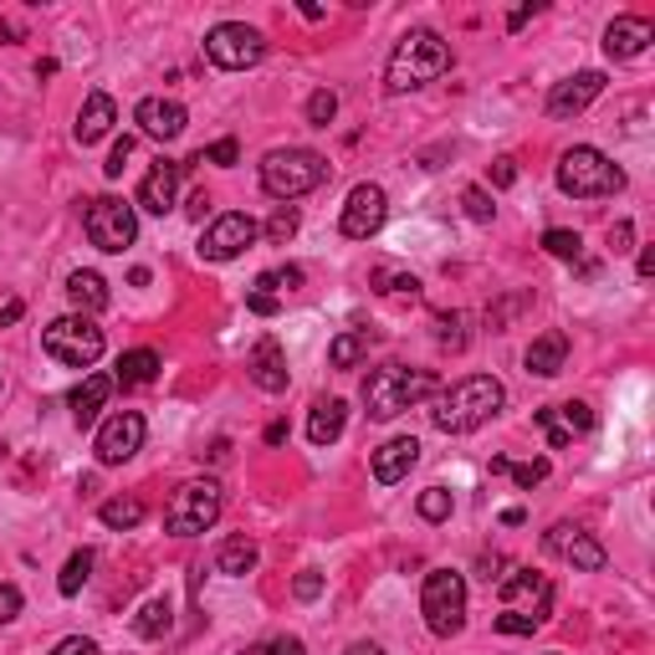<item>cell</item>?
Listing matches in <instances>:
<instances>
[{
  "mask_svg": "<svg viewBox=\"0 0 655 655\" xmlns=\"http://www.w3.org/2000/svg\"><path fill=\"white\" fill-rule=\"evenodd\" d=\"M441 73H451V46L441 31H404L400 42H395V52H389L385 62V88L400 98V92H415L425 88V82H435Z\"/></svg>",
  "mask_w": 655,
  "mask_h": 655,
  "instance_id": "1",
  "label": "cell"
},
{
  "mask_svg": "<svg viewBox=\"0 0 655 655\" xmlns=\"http://www.w3.org/2000/svg\"><path fill=\"white\" fill-rule=\"evenodd\" d=\"M502 404H507L502 379H491V374H471V379H462V385L441 389V400H435L431 420H435V431L466 435V431H481V425H487Z\"/></svg>",
  "mask_w": 655,
  "mask_h": 655,
  "instance_id": "2",
  "label": "cell"
},
{
  "mask_svg": "<svg viewBox=\"0 0 655 655\" xmlns=\"http://www.w3.org/2000/svg\"><path fill=\"white\" fill-rule=\"evenodd\" d=\"M441 395V379L431 369H404V364H385L364 379V404L374 420H395L404 410H415L420 400Z\"/></svg>",
  "mask_w": 655,
  "mask_h": 655,
  "instance_id": "3",
  "label": "cell"
},
{
  "mask_svg": "<svg viewBox=\"0 0 655 655\" xmlns=\"http://www.w3.org/2000/svg\"><path fill=\"white\" fill-rule=\"evenodd\" d=\"M558 190L574 195V200L620 195L625 190V169H620L610 154H599L595 144H574V149H564V159H558Z\"/></svg>",
  "mask_w": 655,
  "mask_h": 655,
  "instance_id": "4",
  "label": "cell"
},
{
  "mask_svg": "<svg viewBox=\"0 0 655 655\" xmlns=\"http://www.w3.org/2000/svg\"><path fill=\"white\" fill-rule=\"evenodd\" d=\"M328 179V159L318 149H271L262 159V190L271 200H302Z\"/></svg>",
  "mask_w": 655,
  "mask_h": 655,
  "instance_id": "5",
  "label": "cell"
},
{
  "mask_svg": "<svg viewBox=\"0 0 655 655\" xmlns=\"http://www.w3.org/2000/svg\"><path fill=\"white\" fill-rule=\"evenodd\" d=\"M420 614H425L431 635H441V641L462 635V625H466V579L456 574V568H431V574H425Z\"/></svg>",
  "mask_w": 655,
  "mask_h": 655,
  "instance_id": "6",
  "label": "cell"
},
{
  "mask_svg": "<svg viewBox=\"0 0 655 655\" xmlns=\"http://www.w3.org/2000/svg\"><path fill=\"white\" fill-rule=\"evenodd\" d=\"M42 348L57 358V364H67V369H92V364L103 358V328L82 313H67V318H57V323H46Z\"/></svg>",
  "mask_w": 655,
  "mask_h": 655,
  "instance_id": "7",
  "label": "cell"
},
{
  "mask_svg": "<svg viewBox=\"0 0 655 655\" xmlns=\"http://www.w3.org/2000/svg\"><path fill=\"white\" fill-rule=\"evenodd\" d=\"M221 507H225V491L221 481H185V487L175 491V502L164 507V528L175 537H195V533H206V528H215V518H221Z\"/></svg>",
  "mask_w": 655,
  "mask_h": 655,
  "instance_id": "8",
  "label": "cell"
},
{
  "mask_svg": "<svg viewBox=\"0 0 655 655\" xmlns=\"http://www.w3.org/2000/svg\"><path fill=\"white\" fill-rule=\"evenodd\" d=\"M82 231H88V241L98 246V252L119 256V252H129V246L138 241V215H134L129 200H119V195H98V200H88Z\"/></svg>",
  "mask_w": 655,
  "mask_h": 655,
  "instance_id": "9",
  "label": "cell"
},
{
  "mask_svg": "<svg viewBox=\"0 0 655 655\" xmlns=\"http://www.w3.org/2000/svg\"><path fill=\"white\" fill-rule=\"evenodd\" d=\"M206 57L221 73H246V67H256V62L267 57V36L256 26H246V21H221L206 36Z\"/></svg>",
  "mask_w": 655,
  "mask_h": 655,
  "instance_id": "10",
  "label": "cell"
},
{
  "mask_svg": "<svg viewBox=\"0 0 655 655\" xmlns=\"http://www.w3.org/2000/svg\"><path fill=\"white\" fill-rule=\"evenodd\" d=\"M256 236H262V225H256L246 210H225V215H215V221L200 231V246H195V252H200V262H215V267H221V262H236L241 252H252Z\"/></svg>",
  "mask_w": 655,
  "mask_h": 655,
  "instance_id": "11",
  "label": "cell"
},
{
  "mask_svg": "<svg viewBox=\"0 0 655 655\" xmlns=\"http://www.w3.org/2000/svg\"><path fill=\"white\" fill-rule=\"evenodd\" d=\"M144 435H149V425H144L138 410H119V415H108L103 431H98V466L134 462L138 451H144Z\"/></svg>",
  "mask_w": 655,
  "mask_h": 655,
  "instance_id": "12",
  "label": "cell"
},
{
  "mask_svg": "<svg viewBox=\"0 0 655 655\" xmlns=\"http://www.w3.org/2000/svg\"><path fill=\"white\" fill-rule=\"evenodd\" d=\"M385 215H389V195L379 190V185H354L348 190V200H343V221H338V231L348 241H369V236H379V225H385Z\"/></svg>",
  "mask_w": 655,
  "mask_h": 655,
  "instance_id": "13",
  "label": "cell"
},
{
  "mask_svg": "<svg viewBox=\"0 0 655 655\" xmlns=\"http://www.w3.org/2000/svg\"><path fill=\"white\" fill-rule=\"evenodd\" d=\"M179 179H185V164H179V159L149 164V175L138 179V210H149V215H169L175 200H179Z\"/></svg>",
  "mask_w": 655,
  "mask_h": 655,
  "instance_id": "14",
  "label": "cell"
},
{
  "mask_svg": "<svg viewBox=\"0 0 655 655\" xmlns=\"http://www.w3.org/2000/svg\"><path fill=\"white\" fill-rule=\"evenodd\" d=\"M604 82H610L604 73H574V77H564V82H553L548 113H553V119H579L584 108L604 92Z\"/></svg>",
  "mask_w": 655,
  "mask_h": 655,
  "instance_id": "15",
  "label": "cell"
},
{
  "mask_svg": "<svg viewBox=\"0 0 655 655\" xmlns=\"http://www.w3.org/2000/svg\"><path fill=\"white\" fill-rule=\"evenodd\" d=\"M543 548L558 553V558H568V564L584 568V574H599V568H604V548H599L584 528H568V522H558V528L543 537Z\"/></svg>",
  "mask_w": 655,
  "mask_h": 655,
  "instance_id": "16",
  "label": "cell"
},
{
  "mask_svg": "<svg viewBox=\"0 0 655 655\" xmlns=\"http://www.w3.org/2000/svg\"><path fill=\"white\" fill-rule=\"evenodd\" d=\"M651 42H655V26L645 15H614L610 26H604V57H614V62L641 57Z\"/></svg>",
  "mask_w": 655,
  "mask_h": 655,
  "instance_id": "17",
  "label": "cell"
},
{
  "mask_svg": "<svg viewBox=\"0 0 655 655\" xmlns=\"http://www.w3.org/2000/svg\"><path fill=\"white\" fill-rule=\"evenodd\" d=\"M420 462V441L415 435H395V441H385V446L374 451V481L379 487H395V481L410 477V466Z\"/></svg>",
  "mask_w": 655,
  "mask_h": 655,
  "instance_id": "18",
  "label": "cell"
},
{
  "mask_svg": "<svg viewBox=\"0 0 655 655\" xmlns=\"http://www.w3.org/2000/svg\"><path fill=\"white\" fill-rule=\"evenodd\" d=\"M113 123H119V103H113L108 92H88V103L77 108L73 134H77V144L88 149V144H98V138L113 134Z\"/></svg>",
  "mask_w": 655,
  "mask_h": 655,
  "instance_id": "19",
  "label": "cell"
},
{
  "mask_svg": "<svg viewBox=\"0 0 655 655\" xmlns=\"http://www.w3.org/2000/svg\"><path fill=\"white\" fill-rule=\"evenodd\" d=\"M134 119L149 138H179L185 123H190V113H185V103H175V98H144Z\"/></svg>",
  "mask_w": 655,
  "mask_h": 655,
  "instance_id": "20",
  "label": "cell"
},
{
  "mask_svg": "<svg viewBox=\"0 0 655 655\" xmlns=\"http://www.w3.org/2000/svg\"><path fill=\"white\" fill-rule=\"evenodd\" d=\"M113 374H88V379H82V385L73 389V420H77V431H92V425H98V415H103V404L113 400Z\"/></svg>",
  "mask_w": 655,
  "mask_h": 655,
  "instance_id": "21",
  "label": "cell"
},
{
  "mask_svg": "<svg viewBox=\"0 0 655 655\" xmlns=\"http://www.w3.org/2000/svg\"><path fill=\"white\" fill-rule=\"evenodd\" d=\"M246 369H252V385L267 389V395H282L287 389V354L277 338H262L252 348V358H246Z\"/></svg>",
  "mask_w": 655,
  "mask_h": 655,
  "instance_id": "22",
  "label": "cell"
},
{
  "mask_svg": "<svg viewBox=\"0 0 655 655\" xmlns=\"http://www.w3.org/2000/svg\"><path fill=\"white\" fill-rule=\"evenodd\" d=\"M564 358H568V333H543V338L528 343V354H522V364H528V374H537V379H553V374H564Z\"/></svg>",
  "mask_w": 655,
  "mask_h": 655,
  "instance_id": "23",
  "label": "cell"
},
{
  "mask_svg": "<svg viewBox=\"0 0 655 655\" xmlns=\"http://www.w3.org/2000/svg\"><path fill=\"white\" fill-rule=\"evenodd\" d=\"M159 369H164V358L154 354V348H129V354L119 358V369H113V385L144 389V385H154V379H159Z\"/></svg>",
  "mask_w": 655,
  "mask_h": 655,
  "instance_id": "24",
  "label": "cell"
},
{
  "mask_svg": "<svg viewBox=\"0 0 655 655\" xmlns=\"http://www.w3.org/2000/svg\"><path fill=\"white\" fill-rule=\"evenodd\" d=\"M67 298H73V308L82 318H92V313H103L108 302H113V292H108V282L98 277V271H73V277H67Z\"/></svg>",
  "mask_w": 655,
  "mask_h": 655,
  "instance_id": "25",
  "label": "cell"
},
{
  "mask_svg": "<svg viewBox=\"0 0 655 655\" xmlns=\"http://www.w3.org/2000/svg\"><path fill=\"white\" fill-rule=\"evenodd\" d=\"M343 425H348V404L343 400H318L313 415H308V441L313 446H333L343 435Z\"/></svg>",
  "mask_w": 655,
  "mask_h": 655,
  "instance_id": "26",
  "label": "cell"
},
{
  "mask_svg": "<svg viewBox=\"0 0 655 655\" xmlns=\"http://www.w3.org/2000/svg\"><path fill=\"white\" fill-rule=\"evenodd\" d=\"M502 599H537V620H548L553 610V589L543 574H533V568H518V574H507L502 579Z\"/></svg>",
  "mask_w": 655,
  "mask_h": 655,
  "instance_id": "27",
  "label": "cell"
},
{
  "mask_svg": "<svg viewBox=\"0 0 655 655\" xmlns=\"http://www.w3.org/2000/svg\"><path fill=\"white\" fill-rule=\"evenodd\" d=\"M256 558H262V553H256L252 537H225L221 553H215V568H221V574H231V579H246V574L256 568Z\"/></svg>",
  "mask_w": 655,
  "mask_h": 655,
  "instance_id": "28",
  "label": "cell"
},
{
  "mask_svg": "<svg viewBox=\"0 0 655 655\" xmlns=\"http://www.w3.org/2000/svg\"><path fill=\"white\" fill-rule=\"evenodd\" d=\"M169 625H175V604H169V599H149V604L134 614V635H144V641L169 635Z\"/></svg>",
  "mask_w": 655,
  "mask_h": 655,
  "instance_id": "29",
  "label": "cell"
},
{
  "mask_svg": "<svg viewBox=\"0 0 655 655\" xmlns=\"http://www.w3.org/2000/svg\"><path fill=\"white\" fill-rule=\"evenodd\" d=\"M98 518H103V528H138L144 522V502L138 497H113V502L98 507Z\"/></svg>",
  "mask_w": 655,
  "mask_h": 655,
  "instance_id": "30",
  "label": "cell"
},
{
  "mask_svg": "<svg viewBox=\"0 0 655 655\" xmlns=\"http://www.w3.org/2000/svg\"><path fill=\"white\" fill-rule=\"evenodd\" d=\"M92 579V548H77L73 558H67V564H62V574H57V589L67 599L77 595V589H82V584Z\"/></svg>",
  "mask_w": 655,
  "mask_h": 655,
  "instance_id": "31",
  "label": "cell"
},
{
  "mask_svg": "<svg viewBox=\"0 0 655 655\" xmlns=\"http://www.w3.org/2000/svg\"><path fill=\"white\" fill-rule=\"evenodd\" d=\"M364 333H338V338L328 343V364H333V369H354L358 358H364Z\"/></svg>",
  "mask_w": 655,
  "mask_h": 655,
  "instance_id": "32",
  "label": "cell"
},
{
  "mask_svg": "<svg viewBox=\"0 0 655 655\" xmlns=\"http://www.w3.org/2000/svg\"><path fill=\"white\" fill-rule=\"evenodd\" d=\"M369 282H374V292H389V298H395V292H410V298H415L420 292L415 271H395V267H374Z\"/></svg>",
  "mask_w": 655,
  "mask_h": 655,
  "instance_id": "33",
  "label": "cell"
},
{
  "mask_svg": "<svg viewBox=\"0 0 655 655\" xmlns=\"http://www.w3.org/2000/svg\"><path fill=\"white\" fill-rule=\"evenodd\" d=\"M543 252L548 256H558V262H579L584 256V241H579V231H543Z\"/></svg>",
  "mask_w": 655,
  "mask_h": 655,
  "instance_id": "34",
  "label": "cell"
},
{
  "mask_svg": "<svg viewBox=\"0 0 655 655\" xmlns=\"http://www.w3.org/2000/svg\"><path fill=\"white\" fill-rule=\"evenodd\" d=\"M292 287H302V267H271L256 277V292H267V298H277V292H292Z\"/></svg>",
  "mask_w": 655,
  "mask_h": 655,
  "instance_id": "35",
  "label": "cell"
},
{
  "mask_svg": "<svg viewBox=\"0 0 655 655\" xmlns=\"http://www.w3.org/2000/svg\"><path fill=\"white\" fill-rule=\"evenodd\" d=\"M553 410H558V420H564V431H568V435H589V431H595V410H589L584 400L553 404Z\"/></svg>",
  "mask_w": 655,
  "mask_h": 655,
  "instance_id": "36",
  "label": "cell"
},
{
  "mask_svg": "<svg viewBox=\"0 0 655 655\" xmlns=\"http://www.w3.org/2000/svg\"><path fill=\"white\" fill-rule=\"evenodd\" d=\"M333 119H338V92H333V88H318L313 98H308V123H313V129H328Z\"/></svg>",
  "mask_w": 655,
  "mask_h": 655,
  "instance_id": "37",
  "label": "cell"
},
{
  "mask_svg": "<svg viewBox=\"0 0 655 655\" xmlns=\"http://www.w3.org/2000/svg\"><path fill=\"white\" fill-rule=\"evenodd\" d=\"M420 518H425V522H446L451 518V491L446 487L420 491Z\"/></svg>",
  "mask_w": 655,
  "mask_h": 655,
  "instance_id": "38",
  "label": "cell"
},
{
  "mask_svg": "<svg viewBox=\"0 0 655 655\" xmlns=\"http://www.w3.org/2000/svg\"><path fill=\"white\" fill-rule=\"evenodd\" d=\"M466 313H441L435 318V338L446 343V348H466Z\"/></svg>",
  "mask_w": 655,
  "mask_h": 655,
  "instance_id": "39",
  "label": "cell"
},
{
  "mask_svg": "<svg viewBox=\"0 0 655 655\" xmlns=\"http://www.w3.org/2000/svg\"><path fill=\"white\" fill-rule=\"evenodd\" d=\"M491 625L502 630V635H533L543 620H537V614H522V610H502L497 620H491Z\"/></svg>",
  "mask_w": 655,
  "mask_h": 655,
  "instance_id": "40",
  "label": "cell"
},
{
  "mask_svg": "<svg viewBox=\"0 0 655 655\" xmlns=\"http://www.w3.org/2000/svg\"><path fill=\"white\" fill-rule=\"evenodd\" d=\"M533 420L543 425V435H548V446H553V451H564L568 441H574V435L564 431V420H558V410H553V404H548V410H533Z\"/></svg>",
  "mask_w": 655,
  "mask_h": 655,
  "instance_id": "41",
  "label": "cell"
},
{
  "mask_svg": "<svg viewBox=\"0 0 655 655\" xmlns=\"http://www.w3.org/2000/svg\"><path fill=\"white\" fill-rule=\"evenodd\" d=\"M462 206H466V215H471V221H481V225H487L491 215H497V206H491V195L481 190V185H471V190H462Z\"/></svg>",
  "mask_w": 655,
  "mask_h": 655,
  "instance_id": "42",
  "label": "cell"
},
{
  "mask_svg": "<svg viewBox=\"0 0 655 655\" xmlns=\"http://www.w3.org/2000/svg\"><path fill=\"white\" fill-rule=\"evenodd\" d=\"M298 210H292V206H277V215H271V225H267V236L271 241H277V246H282V241H292V236H298Z\"/></svg>",
  "mask_w": 655,
  "mask_h": 655,
  "instance_id": "43",
  "label": "cell"
},
{
  "mask_svg": "<svg viewBox=\"0 0 655 655\" xmlns=\"http://www.w3.org/2000/svg\"><path fill=\"white\" fill-rule=\"evenodd\" d=\"M507 477L518 481V487H522V491H533V487H537V481L548 477V462H543V456H537V462H522V466H507Z\"/></svg>",
  "mask_w": 655,
  "mask_h": 655,
  "instance_id": "44",
  "label": "cell"
},
{
  "mask_svg": "<svg viewBox=\"0 0 655 655\" xmlns=\"http://www.w3.org/2000/svg\"><path fill=\"white\" fill-rule=\"evenodd\" d=\"M491 185H497V190H507V185H518V159H491Z\"/></svg>",
  "mask_w": 655,
  "mask_h": 655,
  "instance_id": "45",
  "label": "cell"
},
{
  "mask_svg": "<svg viewBox=\"0 0 655 655\" xmlns=\"http://www.w3.org/2000/svg\"><path fill=\"white\" fill-rule=\"evenodd\" d=\"M129 154H134V138H119V144H113V154H108V179H119L123 175V164H129Z\"/></svg>",
  "mask_w": 655,
  "mask_h": 655,
  "instance_id": "46",
  "label": "cell"
},
{
  "mask_svg": "<svg viewBox=\"0 0 655 655\" xmlns=\"http://www.w3.org/2000/svg\"><path fill=\"white\" fill-rule=\"evenodd\" d=\"M15 614H21V589H15V584H0V625L15 620Z\"/></svg>",
  "mask_w": 655,
  "mask_h": 655,
  "instance_id": "47",
  "label": "cell"
},
{
  "mask_svg": "<svg viewBox=\"0 0 655 655\" xmlns=\"http://www.w3.org/2000/svg\"><path fill=\"white\" fill-rule=\"evenodd\" d=\"M52 655H103V651H98V641H88V635H67Z\"/></svg>",
  "mask_w": 655,
  "mask_h": 655,
  "instance_id": "48",
  "label": "cell"
},
{
  "mask_svg": "<svg viewBox=\"0 0 655 655\" xmlns=\"http://www.w3.org/2000/svg\"><path fill=\"white\" fill-rule=\"evenodd\" d=\"M200 159H210V164H236L241 159V149H236V138H221V144H210Z\"/></svg>",
  "mask_w": 655,
  "mask_h": 655,
  "instance_id": "49",
  "label": "cell"
},
{
  "mask_svg": "<svg viewBox=\"0 0 655 655\" xmlns=\"http://www.w3.org/2000/svg\"><path fill=\"white\" fill-rule=\"evenodd\" d=\"M292 595H298V599H318V595H323V574H313V568H308V574H298Z\"/></svg>",
  "mask_w": 655,
  "mask_h": 655,
  "instance_id": "50",
  "label": "cell"
},
{
  "mask_svg": "<svg viewBox=\"0 0 655 655\" xmlns=\"http://www.w3.org/2000/svg\"><path fill=\"white\" fill-rule=\"evenodd\" d=\"M246 308H252L256 318H271V313H277V308H282V302H277V298H267V292H252V298H246Z\"/></svg>",
  "mask_w": 655,
  "mask_h": 655,
  "instance_id": "51",
  "label": "cell"
},
{
  "mask_svg": "<svg viewBox=\"0 0 655 655\" xmlns=\"http://www.w3.org/2000/svg\"><path fill=\"white\" fill-rule=\"evenodd\" d=\"M630 241H635V225L620 221V225L610 231V246H614V252H630Z\"/></svg>",
  "mask_w": 655,
  "mask_h": 655,
  "instance_id": "52",
  "label": "cell"
},
{
  "mask_svg": "<svg viewBox=\"0 0 655 655\" xmlns=\"http://www.w3.org/2000/svg\"><path fill=\"white\" fill-rule=\"evenodd\" d=\"M271 651H277V655H308V645H302L298 635H277V641H271Z\"/></svg>",
  "mask_w": 655,
  "mask_h": 655,
  "instance_id": "53",
  "label": "cell"
},
{
  "mask_svg": "<svg viewBox=\"0 0 655 655\" xmlns=\"http://www.w3.org/2000/svg\"><path fill=\"white\" fill-rule=\"evenodd\" d=\"M533 11H537V5H518V11L507 15V31H522L528 21H533Z\"/></svg>",
  "mask_w": 655,
  "mask_h": 655,
  "instance_id": "54",
  "label": "cell"
},
{
  "mask_svg": "<svg viewBox=\"0 0 655 655\" xmlns=\"http://www.w3.org/2000/svg\"><path fill=\"white\" fill-rule=\"evenodd\" d=\"M287 441V420H271L267 425V446H282Z\"/></svg>",
  "mask_w": 655,
  "mask_h": 655,
  "instance_id": "55",
  "label": "cell"
},
{
  "mask_svg": "<svg viewBox=\"0 0 655 655\" xmlns=\"http://www.w3.org/2000/svg\"><path fill=\"white\" fill-rule=\"evenodd\" d=\"M343 655H385V645H374V641H354Z\"/></svg>",
  "mask_w": 655,
  "mask_h": 655,
  "instance_id": "56",
  "label": "cell"
},
{
  "mask_svg": "<svg viewBox=\"0 0 655 655\" xmlns=\"http://www.w3.org/2000/svg\"><path fill=\"white\" fill-rule=\"evenodd\" d=\"M641 277H655V252H651V246L641 252Z\"/></svg>",
  "mask_w": 655,
  "mask_h": 655,
  "instance_id": "57",
  "label": "cell"
},
{
  "mask_svg": "<svg viewBox=\"0 0 655 655\" xmlns=\"http://www.w3.org/2000/svg\"><path fill=\"white\" fill-rule=\"evenodd\" d=\"M241 655H277V651H271V641H267V645H246Z\"/></svg>",
  "mask_w": 655,
  "mask_h": 655,
  "instance_id": "58",
  "label": "cell"
}]
</instances>
